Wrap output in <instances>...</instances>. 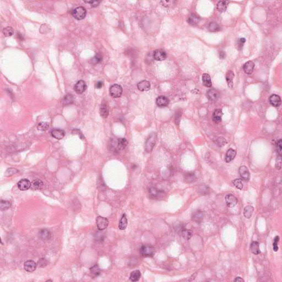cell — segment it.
<instances>
[{
	"label": "cell",
	"instance_id": "6da1fadb",
	"mask_svg": "<svg viewBox=\"0 0 282 282\" xmlns=\"http://www.w3.org/2000/svg\"><path fill=\"white\" fill-rule=\"evenodd\" d=\"M128 145V141L125 139H113L110 141V150L114 153H119L124 149Z\"/></svg>",
	"mask_w": 282,
	"mask_h": 282
},
{
	"label": "cell",
	"instance_id": "7a4b0ae2",
	"mask_svg": "<svg viewBox=\"0 0 282 282\" xmlns=\"http://www.w3.org/2000/svg\"><path fill=\"white\" fill-rule=\"evenodd\" d=\"M157 136L155 133L153 132L151 134L147 139L145 143V151L147 152L152 151L153 149L157 142Z\"/></svg>",
	"mask_w": 282,
	"mask_h": 282
},
{
	"label": "cell",
	"instance_id": "3957f363",
	"mask_svg": "<svg viewBox=\"0 0 282 282\" xmlns=\"http://www.w3.org/2000/svg\"><path fill=\"white\" fill-rule=\"evenodd\" d=\"M71 14L74 18L77 20H82L86 16L87 11L83 7L80 6L73 9Z\"/></svg>",
	"mask_w": 282,
	"mask_h": 282
},
{
	"label": "cell",
	"instance_id": "277c9868",
	"mask_svg": "<svg viewBox=\"0 0 282 282\" xmlns=\"http://www.w3.org/2000/svg\"><path fill=\"white\" fill-rule=\"evenodd\" d=\"M140 253L143 257H151L155 254V250L152 246L144 245L141 248Z\"/></svg>",
	"mask_w": 282,
	"mask_h": 282
},
{
	"label": "cell",
	"instance_id": "5b68a950",
	"mask_svg": "<svg viewBox=\"0 0 282 282\" xmlns=\"http://www.w3.org/2000/svg\"><path fill=\"white\" fill-rule=\"evenodd\" d=\"M149 194L150 198L151 199H160L164 198L165 193L162 190L152 187L149 190Z\"/></svg>",
	"mask_w": 282,
	"mask_h": 282
},
{
	"label": "cell",
	"instance_id": "8992f818",
	"mask_svg": "<svg viewBox=\"0 0 282 282\" xmlns=\"http://www.w3.org/2000/svg\"><path fill=\"white\" fill-rule=\"evenodd\" d=\"M109 92L112 97L115 98L120 97L122 94V88L120 85L115 84L111 86L109 89Z\"/></svg>",
	"mask_w": 282,
	"mask_h": 282
},
{
	"label": "cell",
	"instance_id": "52a82bcc",
	"mask_svg": "<svg viewBox=\"0 0 282 282\" xmlns=\"http://www.w3.org/2000/svg\"><path fill=\"white\" fill-rule=\"evenodd\" d=\"M98 229L99 230H103L107 228L109 225V221L107 218L98 216L96 219Z\"/></svg>",
	"mask_w": 282,
	"mask_h": 282
},
{
	"label": "cell",
	"instance_id": "ba28073f",
	"mask_svg": "<svg viewBox=\"0 0 282 282\" xmlns=\"http://www.w3.org/2000/svg\"><path fill=\"white\" fill-rule=\"evenodd\" d=\"M87 88L86 83L83 80H80L74 85V90L77 94H82L86 91Z\"/></svg>",
	"mask_w": 282,
	"mask_h": 282
},
{
	"label": "cell",
	"instance_id": "9c48e42d",
	"mask_svg": "<svg viewBox=\"0 0 282 282\" xmlns=\"http://www.w3.org/2000/svg\"><path fill=\"white\" fill-rule=\"evenodd\" d=\"M225 202L228 207L233 208L237 204V199L236 197L233 194H227L225 197Z\"/></svg>",
	"mask_w": 282,
	"mask_h": 282
},
{
	"label": "cell",
	"instance_id": "30bf717a",
	"mask_svg": "<svg viewBox=\"0 0 282 282\" xmlns=\"http://www.w3.org/2000/svg\"><path fill=\"white\" fill-rule=\"evenodd\" d=\"M239 174L241 178L245 181H249L250 180V174L248 168L245 165L241 166L239 169Z\"/></svg>",
	"mask_w": 282,
	"mask_h": 282
},
{
	"label": "cell",
	"instance_id": "8fae6325",
	"mask_svg": "<svg viewBox=\"0 0 282 282\" xmlns=\"http://www.w3.org/2000/svg\"><path fill=\"white\" fill-rule=\"evenodd\" d=\"M32 183L30 182V181L26 179L20 180L18 183V187L20 191H26L28 190L29 189H30Z\"/></svg>",
	"mask_w": 282,
	"mask_h": 282
},
{
	"label": "cell",
	"instance_id": "7c38bea8",
	"mask_svg": "<svg viewBox=\"0 0 282 282\" xmlns=\"http://www.w3.org/2000/svg\"><path fill=\"white\" fill-rule=\"evenodd\" d=\"M153 57L156 60H164L167 57V54L162 49H158L154 52Z\"/></svg>",
	"mask_w": 282,
	"mask_h": 282
},
{
	"label": "cell",
	"instance_id": "4fadbf2b",
	"mask_svg": "<svg viewBox=\"0 0 282 282\" xmlns=\"http://www.w3.org/2000/svg\"><path fill=\"white\" fill-rule=\"evenodd\" d=\"M37 264L32 260H28L24 264V269L28 272H33L37 268Z\"/></svg>",
	"mask_w": 282,
	"mask_h": 282
},
{
	"label": "cell",
	"instance_id": "5bb4252c",
	"mask_svg": "<svg viewBox=\"0 0 282 282\" xmlns=\"http://www.w3.org/2000/svg\"><path fill=\"white\" fill-rule=\"evenodd\" d=\"M269 102L273 107H278L281 104V99L277 94H272L269 98Z\"/></svg>",
	"mask_w": 282,
	"mask_h": 282
},
{
	"label": "cell",
	"instance_id": "9a60e30c",
	"mask_svg": "<svg viewBox=\"0 0 282 282\" xmlns=\"http://www.w3.org/2000/svg\"><path fill=\"white\" fill-rule=\"evenodd\" d=\"M254 64L251 61H247L243 65V69L246 74H251L254 72Z\"/></svg>",
	"mask_w": 282,
	"mask_h": 282
},
{
	"label": "cell",
	"instance_id": "2e32d148",
	"mask_svg": "<svg viewBox=\"0 0 282 282\" xmlns=\"http://www.w3.org/2000/svg\"><path fill=\"white\" fill-rule=\"evenodd\" d=\"M207 97L209 100L215 102L219 98V93L214 89H209L207 92Z\"/></svg>",
	"mask_w": 282,
	"mask_h": 282
},
{
	"label": "cell",
	"instance_id": "e0dca14e",
	"mask_svg": "<svg viewBox=\"0 0 282 282\" xmlns=\"http://www.w3.org/2000/svg\"><path fill=\"white\" fill-rule=\"evenodd\" d=\"M156 104L159 107H165L169 104V100L165 96H159L156 99Z\"/></svg>",
	"mask_w": 282,
	"mask_h": 282
},
{
	"label": "cell",
	"instance_id": "ac0fdd59",
	"mask_svg": "<svg viewBox=\"0 0 282 282\" xmlns=\"http://www.w3.org/2000/svg\"><path fill=\"white\" fill-rule=\"evenodd\" d=\"M51 136L57 139H61L65 136V131L61 129H54L51 132Z\"/></svg>",
	"mask_w": 282,
	"mask_h": 282
},
{
	"label": "cell",
	"instance_id": "d6986e66",
	"mask_svg": "<svg viewBox=\"0 0 282 282\" xmlns=\"http://www.w3.org/2000/svg\"><path fill=\"white\" fill-rule=\"evenodd\" d=\"M137 88L140 91H148L151 88V84L147 81H142L137 84Z\"/></svg>",
	"mask_w": 282,
	"mask_h": 282
},
{
	"label": "cell",
	"instance_id": "ffe728a7",
	"mask_svg": "<svg viewBox=\"0 0 282 282\" xmlns=\"http://www.w3.org/2000/svg\"><path fill=\"white\" fill-rule=\"evenodd\" d=\"M236 155V151L235 150H234L232 148L229 149L226 153L225 158V162L227 163H229V162H231L235 158Z\"/></svg>",
	"mask_w": 282,
	"mask_h": 282
},
{
	"label": "cell",
	"instance_id": "44dd1931",
	"mask_svg": "<svg viewBox=\"0 0 282 282\" xmlns=\"http://www.w3.org/2000/svg\"><path fill=\"white\" fill-rule=\"evenodd\" d=\"M204 213L202 211H198L193 213L192 218L194 222L199 224L202 222L204 219Z\"/></svg>",
	"mask_w": 282,
	"mask_h": 282
},
{
	"label": "cell",
	"instance_id": "7402d4cb",
	"mask_svg": "<svg viewBox=\"0 0 282 282\" xmlns=\"http://www.w3.org/2000/svg\"><path fill=\"white\" fill-rule=\"evenodd\" d=\"M39 236L42 240H48L51 238V233L47 229H42L39 233Z\"/></svg>",
	"mask_w": 282,
	"mask_h": 282
},
{
	"label": "cell",
	"instance_id": "603a6c76",
	"mask_svg": "<svg viewBox=\"0 0 282 282\" xmlns=\"http://www.w3.org/2000/svg\"><path fill=\"white\" fill-rule=\"evenodd\" d=\"M223 111L221 109H216L213 114V120L216 123H219L222 121Z\"/></svg>",
	"mask_w": 282,
	"mask_h": 282
},
{
	"label": "cell",
	"instance_id": "cb8c5ba5",
	"mask_svg": "<svg viewBox=\"0 0 282 282\" xmlns=\"http://www.w3.org/2000/svg\"><path fill=\"white\" fill-rule=\"evenodd\" d=\"M234 74L232 71H228L226 74V80L228 87L229 88L233 87V79L234 78Z\"/></svg>",
	"mask_w": 282,
	"mask_h": 282
},
{
	"label": "cell",
	"instance_id": "d4e9b609",
	"mask_svg": "<svg viewBox=\"0 0 282 282\" xmlns=\"http://www.w3.org/2000/svg\"><path fill=\"white\" fill-rule=\"evenodd\" d=\"M229 1H220L218 2L217 6L218 11L220 12H224L227 9L228 6L229 4Z\"/></svg>",
	"mask_w": 282,
	"mask_h": 282
},
{
	"label": "cell",
	"instance_id": "484cf974",
	"mask_svg": "<svg viewBox=\"0 0 282 282\" xmlns=\"http://www.w3.org/2000/svg\"><path fill=\"white\" fill-rule=\"evenodd\" d=\"M250 251L254 254H259L261 253L259 243L257 241H253L250 245Z\"/></svg>",
	"mask_w": 282,
	"mask_h": 282
},
{
	"label": "cell",
	"instance_id": "4316f807",
	"mask_svg": "<svg viewBox=\"0 0 282 282\" xmlns=\"http://www.w3.org/2000/svg\"><path fill=\"white\" fill-rule=\"evenodd\" d=\"M202 82L204 86L206 87H211L212 86V83L211 81V77L207 74H204L202 75Z\"/></svg>",
	"mask_w": 282,
	"mask_h": 282
},
{
	"label": "cell",
	"instance_id": "83f0119b",
	"mask_svg": "<svg viewBox=\"0 0 282 282\" xmlns=\"http://www.w3.org/2000/svg\"><path fill=\"white\" fill-rule=\"evenodd\" d=\"M254 211V208L251 206H246L244 210V216L246 218L250 219L252 217Z\"/></svg>",
	"mask_w": 282,
	"mask_h": 282
},
{
	"label": "cell",
	"instance_id": "f1b7e54d",
	"mask_svg": "<svg viewBox=\"0 0 282 282\" xmlns=\"http://www.w3.org/2000/svg\"><path fill=\"white\" fill-rule=\"evenodd\" d=\"M200 19L196 14H192L187 18V22L191 25H196L199 23Z\"/></svg>",
	"mask_w": 282,
	"mask_h": 282
},
{
	"label": "cell",
	"instance_id": "f546056e",
	"mask_svg": "<svg viewBox=\"0 0 282 282\" xmlns=\"http://www.w3.org/2000/svg\"><path fill=\"white\" fill-rule=\"evenodd\" d=\"M141 274L139 270L133 271L130 274V279L132 282H137L140 279Z\"/></svg>",
	"mask_w": 282,
	"mask_h": 282
},
{
	"label": "cell",
	"instance_id": "4dcf8cb0",
	"mask_svg": "<svg viewBox=\"0 0 282 282\" xmlns=\"http://www.w3.org/2000/svg\"><path fill=\"white\" fill-rule=\"evenodd\" d=\"M43 182L40 179H35L33 180L32 182V187L33 189H35V190H40L42 189L43 186Z\"/></svg>",
	"mask_w": 282,
	"mask_h": 282
},
{
	"label": "cell",
	"instance_id": "1f68e13d",
	"mask_svg": "<svg viewBox=\"0 0 282 282\" xmlns=\"http://www.w3.org/2000/svg\"><path fill=\"white\" fill-rule=\"evenodd\" d=\"M127 226V219L126 217V215L124 214L120 219V221L119 222V228L121 230H124L126 228Z\"/></svg>",
	"mask_w": 282,
	"mask_h": 282
},
{
	"label": "cell",
	"instance_id": "d6a6232c",
	"mask_svg": "<svg viewBox=\"0 0 282 282\" xmlns=\"http://www.w3.org/2000/svg\"><path fill=\"white\" fill-rule=\"evenodd\" d=\"M192 231L190 230L184 229L181 230V235L182 237L186 240H189L192 236Z\"/></svg>",
	"mask_w": 282,
	"mask_h": 282
},
{
	"label": "cell",
	"instance_id": "836d02e7",
	"mask_svg": "<svg viewBox=\"0 0 282 282\" xmlns=\"http://www.w3.org/2000/svg\"><path fill=\"white\" fill-rule=\"evenodd\" d=\"M100 114L103 118H107L109 115V110L105 104H102L100 107Z\"/></svg>",
	"mask_w": 282,
	"mask_h": 282
},
{
	"label": "cell",
	"instance_id": "e575fe53",
	"mask_svg": "<svg viewBox=\"0 0 282 282\" xmlns=\"http://www.w3.org/2000/svg\"><path fill=\"white\" fill-rule=\"evenodd\" d=\"M184 178H185V181L188 182V183L192 182L194 181L195 179H196V177L194 175V173L191 172L186 173L185 175Z\"/></svg>",
	"mask_w": 282,
	"mask_h": 282
},
{
	"label": "cell",
	"instance_id": "d590c367",
	"mask_svg": "<svg viewBox=\"0 0 282 282\" xmlns=\"http://www.w3.org/2000/svg\"><path fill=\"white\" fill-rule=\"evenodd\" d=\"M63 104L64 105H68L72 104L74 102V97L72 94H67L65 95L63 99Z\"/></svg>",
	"mask_w": 282,
	"mask_h": 282
},
{
	"label": "cell",
	"instance_id": "8d00e7d4",
	"mask_svg": "<svg viewBox=\"0 0 282 282\" xmlns=\"http://www.w3.org/2000/svg\"><path fill=\"white\" fill-rule=\"evenodd\" d=\"M208 29L212 32H218L220 30V26L216 22H211L208 25Z\"/></svg>",
	"mask_w": 282,
	"mask_h": 282
},
{
	"label": "cell",
	"instance_id": "74e56055",
	"mask_svg": "<svg viewBox=\"0 0 282 282\" xmlns=\"http://www.w3.org/2000/svg\"><path fill=\"white\" fill-rule=\"evenodd\" d=\"M233 184L236 187L237 189L242 190L244 187V182L243 180L240 179H236L233 181Z\"/></svg>",
	"mask_w": 282,
	"mask_h": 282
},
{
	"label": "cell",
	"instance_id": "f35d334b",
	"mask_svg": "<svg viewBox=\"0 0 282 282\" xmlns=\"http://www.w3.org/2000/svg\"><path fill=\"white\" fill-rule=\"evenodd\" d=\"M11 206V204L9 202V201H1V204H0V207H1V211H6L10 208Z\"/></svg>",
	"mask_w": 282,
	"mask_h": 282
},
{
	"label": "cell",
	"instance_id": "ab89813d",
	"mask_svg": "<svg viewBox=\"0 0 282 282\" xmlns=\"http://www.w3.org/2000/svg\"><path fill=\"white\" fill-rule=\"evenodd\" d=\"M3 34L6 37H11L14 33V30L11 27H7L3 29Z\"/></svg>",
	"mask_w": 282,
	"mask_h": 282
},
{
	"label": "cell",
	"instance_id": "60d3db41",
	"mask_svg": "<svg viewBox=\"0 0 282 282\" xmlns=\"http://www.w3.org/2000/svg\"><path fill=\"white\" fill-rule=\"evenodd\" d=\"M49 127V125L48 124V123L45 122H42L38 124L37 129V130L39 131H45L48 129Z\"/></svg>",
	"mask_w": 282,
	"mask_h": 282
},
{
	"label": "cell",
	"instance_id": "b9f144b4",
	"mask_svg": "<svg viewBox=\"0 0 282 282\" xmlns=\"http://www.w3.org/2000/svg\"><path fill=\"white\" fill-rule=\"evenodd\" d=\"M90 272L92 273L93 274H94L96 276H99L100 273V268L97 264H95L94 266H93L92 267H91L90 269Z\"/></svg>",
	"mask_w": 282,
	"mask_h": 282
},
{
	"label": "cell",
	"instance_id": "7bdbcfd3",
	"mask_svg": "<svg viewBox=\"0 0 282 282\" xmlns=\"http://www.w3.org/2000/svg\"><path fill=\"white\" fill-rule=\"evenodd\" d=\"M245 42H246V40H245V38H240V39H239L236 43V46L237 49V50H241V49H242V47H243L244 45V44H245Z\"/></svg>",
	"mask_w": 282,
	"mask_h": 282
},
{
	"label": "cell",
	"instance_id": "ee69618b",
	"mask_svg": "<svg viewBox=\"0 0 282 282\" xmlns=\"http://www.w3.org/2000/svg\"><path fill=\"white\" fill-rule=\"evenodd\" d=\"M216 143L217 144L218 146L222 147V146H224L225 144L227 143V141H226L225 139H224L223 137H219V138H218L216 139Z\"/></svg>",
	"mask_w": 282,
	"mask_h": 282
},
{
	"label": "cell",
	"instance_id": "f6af8a7d",
	"mask_svg": "<svg viewBox=\"0 0 282 282\" xmlns=\"http://www.w3.org/2000/svg\"><path fill=\"white\" fill-rule=\"evenodd\" d=\"M279 236H276L274 239V241H273V249L274 250V252H277L278 251V250L279 249L278 248V243L279 241Z\"/></svg>",
	"mask_w": 282,
	"mask_h": 282
},
{
	"label": "cell",
	"instance_id": "bcb514c9",
	"mask_svg": "<svg viewBox=\"0 0 282 282\" xmlns=\"http://www.w3.org/2000/svg\"><path fill=\"white\" fill-rule=\"evenodd\" d=\"M18 170L16 169H14V168H9L8 169H7V170L6 171V173H5V175L6 176H11L13 175H14L15 174H16L17 172H18Z\"/></svg>",
	"mask_w": 282,
	"mask_h": 282
},
{
	"label": "cell",
	"instance_id": "7dc6e473",
	"mask_svg": "<svg viewBox=\"0 0 282 282\" xmlns=\"http://www.w3.org/2000/svg\"><path fill=\"white\" fill-rule=\"evenodd\" d=\"M282 139H279L277 143V152L279 156H281L282 152Z\"/></svg>",
	"mask_w": 282,
	"mask_h": 282
},
{
	"label": "cell",
	"instance_id": "c3c4849f",
	"mask_svg": "<svg viewBox=\"0 0 282 282\" xmlns=\"http://www.w3.org/2000/svg\"><path fill=\"white\" fill-rule=\"evenodd\" d=\"M92 60L93 64H98L102 61V56L100 55H96L93 58Z\"/></svg>",
	"mask_w": 282,
	"mask_h": 282
},
{
	"label": "cell",
	"instance_id": "681fc988",
	"mask_svg": "<svg viewBox=\"0 0 282 282\" xmlns=\"http://www.w3.org/2000/svg\"><path fill=\"white\" fill-rule=\"evenodd\" d=\"M47 264H48V262L45 258H42L41 259H39L38 262V264L41 267H45Z\"/></svg>",
	"mask_w": 282,
	"mask_h": 282
},
{
	"label": "cell",
	"instance_id": "f907efd6",
	"mask_svg": "<svg viewBox=\"0 0 282 282\" xmlns=\"http://www.w3.org/2000/svg\"><path fill=\"white\" fill-rule=\"evenodd\" d=\"M276 166L277 169L278 170H280L282 167V159H281V156H279L277 159V162L276 164Z\"/></svg>",
	"mask_w": 282,
	"mask_h": 282
},
{
	"label": "cell",
	"instance_id": "816d5d0a",
	"mask_svg": "<svg viewBox=\"0 0 282 282\" xmlns=\"http://www.w3.org/2000/svg\"><path fill=\"white\" fill-rule=\"evenodd\" d=\"M160 2L162 3V5L165 7H169V6H171L173 4V3H175V1H160Z\"/></svg>",
	"mask_w": 282,
	"mask_h": 282
},
{
	"label": "cell",
	"instance_id": "f5cc1de1",
	"mask_svg": "<svg viewBox=\"0 0 282 282\" xmlns=\"http://www.w3.org/2000/svg\"><path fill=\"white\" fill-rule=\"evenodd\" d=\"M85 2L89 4L93 7H95L99 5L101 2L100 1H85Z\"/></svg>",
	"mask_w": 282,
	"mask_h": 282
},
{
	"label": "cell",
	"instance_id": "db71d44e",
	"mask_svg": "<svg viewBox=\"0 0 282 282\" xmlns=\"http://www.w3.org/2000/svg\"><path fill=\"white\" fill-rule=\"evenodd\" d=\"M102 85H103V83L102 82H98L97 83L95 84V87L98 88V89H100L102 87Z\"/></svg>",
	"mask_w": 282,
	"mask_h": 282
},
{
	"label": "cell",
	"instance_id": "11a10c76",
	"mask_svg": "<svg viewBox=\"0 0 282 282\" xmlns=\"http://www.w3.org/2000/svg\"><path fill=\"white\" fill-rule=\"evenodd\" d=\"M234 282H244V280L240 277H237L234 279Z\"/></svg>",
	"mask_w": 282,
	"mask_h": 282
},
{
	"label": "cell",
	"instance_id": "9f6ffc18",
	"mask_svg": "<svg viewBox=\"0 0 282 282\" xmlns=\"http://www.w3.org/2000/svg\"><path fill=\"white\" fill-rule=\"evenodd\" d=\"M219 57H220V59H224L225 57V52H223V51H221L219 53Z\"/></svg>",
	"mask_w": 282,
	"mask_h": 282
}]
</instances>
